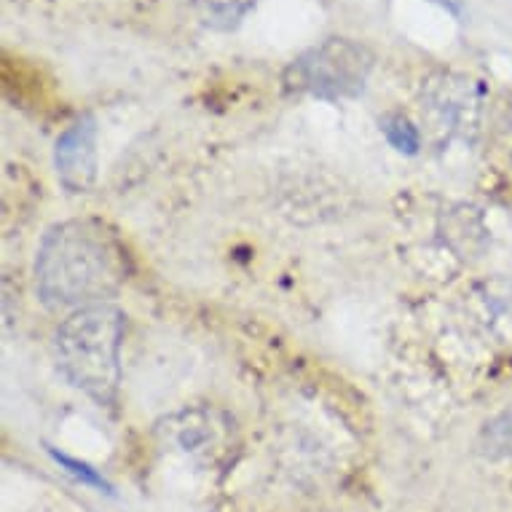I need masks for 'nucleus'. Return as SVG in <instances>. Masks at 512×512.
Returning a JSON list of instances; mask_svg holds the SVG:
<instances>
[{
    "instance_id": "0eeeda50",
    "label": "nucleus",
    "mask_w": 512,
    "mask_h": 512,
    "mask_svg": "<svg viewBox=\"0 0 512 512\" xmlns=\"http://www.w3.org/2000/svg\"><path fill=\"white\" fill-rule=\"evenodd\" d=\"M464 298L480 333L491 338L496 346L512 352V277L494 274L478 279Z\"/></svg>"
},
{
    "instance_id": "39448f33",
    "label": "nucleus",
    "mask_w": 512,
    "mask_h": 512,
    "mask_svg": "<svg viewBox=\"0 0 512 512\" xmlns=\"http://www.w3.org/2000/svg\"><path fill=\"white\" fill-rule=\"evenodd\" d=\"M164 443L175 445L185 456H194L202 462H215L228 451L231 440V421L226 413L215 408H185L172 413L156 427Z\"/></svg>"
},
{
    "instance_id": "7ed1b4c3",
    "label": "nucleus",
    "mask_w": 512,
    "mask_h": 512,
    "mask_svg": "<svg viewBox=\"0 0 512 512\" xmlns=\"http://www.w3.org/2000/svg\"><path fill=\"white\" fill-rule=\"evenodd\" d=\"M373 51L352 38H328L287 65L285 89L317 100H354L365 92L373 73Z\"/></svg>"
},
{
    "instance_id": "1a4fd4ad",
    "label": "nucleus",
    "mask_w": 512,
    "mask_h": 512,
    "mask_svg": "<svg viewBox=\"0 0 512 512\" xmlns=\"http://www.w3.org/2000/svg\"><path fill=\"white\" fill-rule=\"evenodd\" d=\"M478 451L488 459H512V408L496 413L483 424L478 435Z\"/></svg>"
},
{
    "instance_id": "9b49d317",
    "label": "nucleus",
    "mask_w": 512,
    "mask_h": 512,
    "mask_svg": "<svg viewBox=\"0 0 512 512\" xmlns=\"http://www.w3.org/2000/svg\"><path fill=\"white\" fill-rule=\"evenodd\" d=\"M49 456L59 464V467H62V470L68 472L70 478H76L78 483H84V486L89 488H97V491H102V494L113 496V486L108 483V478H105L100 470H94L92 464L78 462V459L62 454V451H57V448H49Z\"/></svg>"
},
{
    "instance_id": "f257e3e1",
    "label": "nucleus",
    "mask_w": 512,
    "mask_h": 512,
    "mask_svg": "<svg viewBox=\"0 0 512 512\" xmlns=\"http://www.w3.org/2000/svg\"><path fill=\"white\" fill-rule=\"evenodd\" d=\"M129 255L116 231L97 218H73L43 234L35 258V287L49 309L94 306L121 290Z\"/></svg>"
},
{
    "instance_id": "20e7f679",
    "label": "nucleus",
    "mask_w": 512,
    "mask_h": 512,
    "mask_svg": "<svg viewBox=\"0 0 512 512\" xmlns=\"http://www.w3.org/2000/svg\"><path fill=\"white\" fill-rule=\"evenodd\" d=\"M421 102L445 135L472 140L480 129L486 89L467 73L437 70L421 84Z\"/></svg>"
},
{
    "instance_id": "9d476101",
    "label": "nucleus",
    "mask_w": 512,
    "mask_h": 512,
    "mask_svg": "<svg viewBox=\"0 0 512 512\" xmlns=\"http://www.w3.org/2000/svg\"><path fill=\"white\" fill-rule=\"evenodd\" d=\"M381 132L387 137V143L395 151L405 153V156H416L421 148V132L419 126H413V121L403 113H389L381 118Z\"/></svg>"
},
{
    "instance_id": "6e6552de",
    "label": "nucleus",
    "mask_w": 512,
    "mask_h": 512,
    "mask_svg": "<svg viewBox=\"0 0 512 512\" xmlns=\"http://www.w3.org/2000/svg\"><path fill=\"white\" fill-rule=\"evenodd\" d=\"M258 0H191L196 19L215 33H231L242 25Z\"/></svg>"
},
{
    "instance_id": "423d86ee",
    "label": "nucleus",
    "mask_w": 512,
    "mask_h": 512,
    "mask_svg": "<svg viewBox=\"0 0 512 512\" xmlns=\"http://www.w3.org/2000/svg\"><path fill=\"white\" fill-rule=\"evenodd\" d=\"M54 167L59 183L70 194H86L97 183V124L92 116H81L70 124L54 145Z\"/></svg>"
},
{
    "instance_id": "f03ea898",
    "label": "nucleus",
    "mask_w": 512,
    "mask_h": 512,
    "mask_svg": "<svg viewBox=\"0 0 512 512\" xmlns=\"http://www.w3.org/2000/svg\"><path fill=\"white\" fill-rule=\"evenodd\" d=\"M124 333L126 314L113 303L76 309L57 328L54 352L59 370L97 405L116 403Z\"/></svg>"
}]
</instances>
